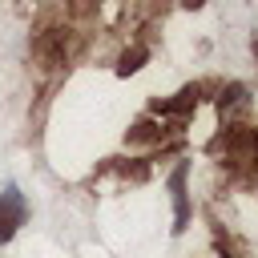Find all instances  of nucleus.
Here are the masks:
<instances>
[{"instance_id": "1", "label": "nucleus", "mask_w": 258, "mask_h": 258, "mask_svg": "<svg viewBox=\"0 0 258 258\" xmlns=\"http://www.w3.org/2000/svg\"><path fill=\"white\" fill-rule=\"evenodd\" d=\"M20 218H24V202H20V194H16V189L0 194V238H8V234L20 226Z\"/></svg>"}]
</instances>
